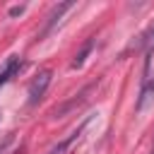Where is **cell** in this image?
<instances>
[{
    "instance_id": "6da1fadb",
    "label": "cell",
    "mask_w": 154,
    "mask_h": 154,
    "mask_svg": "<svg viewBox=\"0 0 154 154\" xmlns=\"http://www.w3.org/2000/svg\"><path fill=\"white\" fill-rule=\"evenodd\" d=\"M51 77H53L51 70H38V72H36V77H34L31 84H29V106H36V103L41 101V96L46 94V89H48V84H51Z\"/></svg>"
},
{
    "instance_id": "7a4b0ae2",
    "label": "cell",
    "mask_w": 154,
    "mask_h": 154,
    "mask_svg": "<svg viewBox=\"0 0 154 154\" xmlns=\"http://www.w3.org/2000/svg\"><path fill=\"white\" fill-rule=\"evenodd\" d=\"M140 46L144 48V77H142V82H144V79H149V65H152V55H154V24L140 38Z\"/></svg>"
},
{
    "instance_id": "3957f363",
    "label": "cell",
    "mask_w": 154,
    "mask_h": 154,
    "mask_svg": "<svg viewBox=\"0 0 154 154\" xmlns=\"http://www.w3.org/2000/svg\"><path fill=\"white\" fill-rule=\"evenodd\" d=\"M89 120H91V118H87V120H84V123H82V125H79L77 130H72V132H70V135H67L65 140H60V142H58V144H55V147H53V149H51L48 154H65V152H67V149H70V147H72V144H75V142H77V140L82 137V132L87 130Z\"/></svg>"
},
{
    "instance_id": "277c9868",
    "label": "cell",
    "mask_w": 154,
    "mask_h": 154,
    "mask_svg": "<svg viewBox=\"0 0 154 154\" xmlns=\"http://www.w3.org/2000/svg\"><path fill=\"white\" fill-rule=\"evenodd\" d=\"M72 7H75V2H60V5H55V7H53V12L48 14V24H46V29L41 31L38 41H41V38H46V36H48V34L53 31V26H55V24L60 22V17H63V14L67 12V10H72Z\"/></svg>"
},
{
    "instance_id": "5b68a950",
    "label": "cell",
    "mask_w": 154,
    "mask_h": 154,
    "mask_svg": "<svg viewBox=\"0 0 154 154\" xmlns=\"http://www.w3.org/2000/svg\"><path fill=\"white\" fill-rule=\"evenodd\" d=\"M22 67H24V60H22L19 55H12V58H7L5 67L0 70V87H2V84H7V82H10V79H12V77H14L19 70H22Z\"/></svg>"
},
{
    "instance_id": "8992f818",
    "label": "cell",
    "mask_w": 154,
    "mask_h": 154,
    "mask_svg": "<svg viewBox=\"0 0 154 154\" xmlns=\"http://www.w3.org/2000/svg\"><path fill=\"white\" fill-rule=\"evenodd\" d=\"M152 101H154V77H149V79L142 82V91H140V99H137L135 108L137 111H144Z\"/></svg>"
},
{
    "instance_id": "52a82bcc",
    "label": "cell",
    "mask_w": 154,
    "mask_h": 154,
    "mask_svg": "<svg viewBox=\"0 0 154 154\" xmlns=\"http://www.w3.org/2000/svg\"><path fill=\"white\" fill-rule=\"evenodd\" d=\"M91 89H94V84H89V87H84V89L79 91V99H72V101H67V103H63V106H58V108H53V113H51V116H53V118H63V116H65L67 111H72L75 106H79V103H82V101L87 99V94H89Z\"/></svg>"
},
{
    "instance_id": "ba28073f",
    "label": "cell",
    "mask_w": 154,
    "mask_h": 154,
    "mask_svg": "<svg viewBox=\"0 0 154 154\" xmlns=\"http://www.w3.org/2000/svg\"><path fill=\"white\" fill-rule=\"evenodd\" d=\"M91 48H94V41H87V43H84V48L75 55V60H72V70H77V67H82V65H84V58L91 53Z\"/></svg>"
},
{
    "instance_id": "9c48e42d",
    "label": "cell",
    "mask_w": 154,
    "mask_h": 154,
    "mask_svg": "<svg viewBox=\"0 0 154 154\" xmlns=\"http://www.w3.org/2000/svg\"><path fill=\"white\" fill-rule=\"evenodd\" d=\"M12 142H14V132H7V135L0 140V154H5V152H7V147H10Z\"/></svg>"
},
{
    "instance_id": "30bf717a",
    "label": "cell",
    "mask_w": 154,
    "mask_h": 154,
    "mask_svg": "<svg viewBox=\"0 0 154 154\" xmlns=\"http://www.w3.org/2000/svg\"><path fill=\"white\" fill-rule=\"evenodd\" d=\"M22 12H24V7H22V5H19V7H12V10H10V14H12V17H14V14H22Z\"/></svg>"
},
{
    "instance_id": "8fae6325",
    "label": "cell",
    "mask_w": 154,
    "mask_h": 154,
    "mask_svg": "<svg viewBox=\"0 0 154 154\" xmlns=\"http://www.w3.org/2000/svg\"><path fill=\"white\" fill-rule=\"evenodd\" d=\"M152 154H154V147H152Z\"/></svg>"
}]
</instances>
